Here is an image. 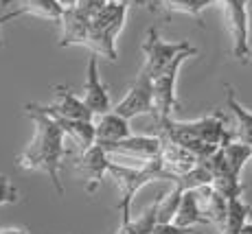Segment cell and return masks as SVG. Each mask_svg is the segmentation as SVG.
Listing matches in <instances>:
<instances>
[{
	"label": "cell",
	"mask_w": 252,
	"mask_h": 234,
	"mask_svg": "<svg viewBox=\"0 0 252 234\" xmlns=\"http://www.w3.org/2000/svg\"><path fill=\"white\" fill-rule=\"evenodd\" d=\"M158 158H160V164H162L164 173H167V182H173L176 177L193 171L202 162L191 149H187L184 145H178V143L167 140V138H162V149H160V155H158Z\"/></svg>",
	"instance_id": "obj_12"
},
{
	"label": "cell",
	"mask_w": 252,
	"mask_h": 234,
	"mask_svg": "<svg viewBox=\"0 0 252 234\" xmlns=\"http://www.w3.org/2000/svg\"><path fill=\"white\" fill-rule=\"evenodd\" d=\"M110 164H112L110 153L99 143H94L86 151L72 153V167H75L77 175L84 179V188L88 195H94L99 191V186L103 184V177L110 175Z\"/></svg>",
	"instance_id": "obj_8"
},
{
	"label": "cell",
	"mask_w": 252,
	"mask_h": 234,
	"mask_svg": "<svg viewBox=\"0 0 252 234\" xmlns=\"http://www.w3.org/2000/svg\"><path fill=\"white\" fill-rule=\"evenodd\" d=\"M173 223L180 228H195V226H208V219L204 217L200 208V202H197L195 188L191 191H184L180 206L176 210V217H173Z\"/></svg>",
	"instance_id": "obj_17"
},
{
	"label": "cell",
	"mask_w": 252,
	"mask_h": 234,
	"mask_svg": "<svg viewBox=\"0 0 252 234\" xmlns=\"http://www.w3.org/2000/svg\"><path fill=\"white\" fill-rule=\"evenodd\" d=\"M110 153V160L123 167H145L154 158L160 155L162 138L160 136H127V138L119 140L112 145H101Z\"/></svg>",
	"instance_id": "obj_4"
},
{
	"label": "cell",
	"mask_w": 252,
	"mask_h": 234,
	"mask_svg": "<svg viewBox=\"0 0 252 234\" xmlns=\"http://www.w3.org/2000/svg\"><path fill=\"white\" fill-rule=\"evenodd\" d=\"M221 151H224L230 171L237 175H241L246 162L252 160V145H246V143H241V140H232V143H228L226 147H221Z\"/></svg>",
	"instance_id": "obj_21"
},
{
	"label": "cell",
	"mask_w": 252,
	"mask_h": 234,
	"mask_svg": "<svg viewBox=\"0 0 252 234\" xmlns=\"http://www.w3.org/2000/svg\"><path fill=\"white\" fill-rule=\"evenodd\" d=\"M110 177L116 182L121 191V199H119V214H121V226L132 221V204L134 197L140 188H145L149 182H158V179H167L160 158H154L149 164L145 167H123V164H110Z\"/></svg>",
	"instance_id": "obj_3"
},
{
	"label": "cell",
	"mask_w": 252,
	"mask_h": 234,
	"mask_svg": "<svg viewBox=\"0 0 252 234\" xmlns=\"http://www.w3.org/2000/svg\"><path fill=\"white\" fill-rule=\"evenodd\" d=\"M27 116L35 123V138L27 145V149L18 155V167L24 171H40L44 173L55 191L64 195V184H62L60 171H62V160L68 155L66 149V136L62 127L51 118V116L42 114V112L33 110V107H24Z\"/></svg>",
	"instance_id": "obj_1"
},
{
	"label": "cell",
	"mask_w": 252,
	"mask_h": 234,
	"mask_svg": "<svg viewBox=\"0 0 252 234\" xmlns=\"http://www.w3.org/2000/svg\"><path fill=\"white\" fill-rule=\"evenodd\" d=\"M60 2H62V4H64V7H66V9H70V7H75V4H77V2H79V0H60Z\"/></svg>",
	"instance_id": "obj_25"
},
{
	"label": "cell",
	"mask_w": 252,
	"mask_h": 234,
	"mask_svg": "<svg viewBox=\"0 0 252 234\" xmlns=\"http://www.w3.org/2000/svg\"><path fill=\"white\" fill-rule=\"evenodd\" d=\"M94 134L99 145H112L119 140L132 136V127H129V118L121 116L119 112H108V114L94 116Z\"/></svg>",
	"instance_id": "obj_15"
},
{
	"label": "cell",
	"mask_w": 252,
	"mask_h": 234,
	"mask_svg": "<svg viewBox=\"0 0 252 234\" xmlns=\"http://www.w3.org/2000/svg\"><path fill=\"white\" fill-rule=\"evenodd\" d=\"M90 22L92 18L79 11L77 7L66 9L64 18H62V35H60V46H84L86 37L90 33Z\"/></svg>",
	"instance_id": "obj_14"
},
{
	"label": "cell",
	"mask_w": 252,
	"mask_h": 234,
	"mask_svg": "<svg viewBox=\"0 0 252 234\" xmlns=\"http://www.w3.org/2000/svg\"><path fill=\"white\" fill-rule=\"evenodd\" d=\"M0 234H27V230H22V228H7V230H0Z\"/></svg>",
	"instance_id": "obj_24"
},
{
	"label": "cell",
	"mask_w": 252,
	"mask_h": 234,
	"mask_svg": "<svg viewBox=\"0 0 252 234\" xmlns=\"http://www.w3.org/2000/svg\"><path fill=\"white\" fill-rule=\"evenodd\" d=\"M40 112H48V114H57L64 118H77V120H94V114L81 96H77L72 90L64 86H55V99L51 103H31Z\"/></svg>",
	"instance_id": "obj_11"
},
{
	"label": "cell",
	"mask_w": 252,
	"mask_h": 234,
	"mask_svg": "<svg viewBox=\"0 0 252 234\" xmlns=\"http://www.w3.org/2000/svg\"><path fill=\"white\" fill-rule=\"evenodd\" d=\"M9 2H13V0H0V4H9Z\"/></svg>",
	"instance_id": "obj_27"
},
{
	"label": "cell",
	"mask_w": 252,
	"mask_h": 234,
	"mask_svg": "<svg viewBox=\"0 0 252 234\" xmlns=\"http://www.w3.org/2000/svg\"><path fill=\"white\" fill-rule=\"evenodd\" d=\"M193 48H195L193 44H189L184 40L182 42H164V40H160L158 29L152 27L147 31L145 42H143V55H145L143 70L149 72L152 79H154V77L160 75V72L171 64L178 55H182V53H187V51H193Z\"/></svg>",
	"instance_id": "obj_7"
},
{
	"label": "cell",
	"mask_w": 252,
	"mask_h": 234,
	"mask_svg": "<svg viewBox=\"0 0 252 234\" xmlns=\"http://www.w3.org/2000/svg\"><path fill=\"white\" fill-rule=\"evenodd\" d=\"M81 99L86 101V105L90 107V112L94 116L108 114V112L114 110L108 88H105V84L101 81L99 57H96L94 53H90V57H88V68H86V86H84V96H81Z\"/></svg>",
	"instance_id": "obj_10"
},
{
	"label": "cell",
	"mask_w": 252,
	"mask_h": 234,
	"mask_svg": "<svg viewBox=\"0 0 252 234\" xmlns=\"http://www.w3.org/2000/svg\"><path fill=\"white\" fill-rule=\"evenodd\" d=\"M224 4L226 20H228L230 37H232V57L241 64L252 61V42H250V0H217Z\"/></svg>",
	"instance_id": "obj_5"
},
{
	"label": "cell",
	"mask_w": 252,
	"mask_h": 234,
	"mask_svg": "<svg viewBox=\"0 0 252 234\" xmlns=\"http://www.w3.org/2000/svg\"><path fill=\"white\" fill-rule=\"evenodd\" d=\"M213 2L217 0H156V9H162L164 13H184L200 20V13Z\"/></svg>",
	"instance_id": "obj_20"
},
{
	"label": "cell",
	"mask_w": 252,
	"mask_h": 234,
	"mask_svg": "<svg viewBox=\"0 0 252 234\" xmlns=\"http://www.w3.org/2000/svg\"><path fill=\"white\" fill-rule=\"evenodd\" d=\"M114 112H119L121 116L132 120L134 116H145L154 114L156 116V101H154V79L149 72H145L140 68L136 81L129 86L127 94L123 96V101L114 105Z\"/></svg>",
	"instance_id": "obj_9"
},
{
	"label": "cell",
	"mask_w": 252,
	"mask_h": 234,
	"mask_svg": "<svg viewBox=\"0 0 252 234\" xmlns=\"http://www.w3.org/2000/svg\"><path fill=\"white\" fill-rule=\"evenodd\" d=\"M18 199H20L18 188L13 186L4 175H0V206H2V204H16Z\"/></svg>",
	"instance_id": "obj_23"
},
{
	"label": "cell",
	"mask_w": 252,
	"mask_h": 234,
	"mask_svg": "<svg viewBox=\"0 0 252 234\" xmlns=\"http://www.w3.org/2000/svg\"><path fill=\"white\" fill-rule=\"evenodd\" d=\"M197 202H200V208L204 212V217L208 219V223H215L217 228L224 226L226 221V212H228V199L224 195H220L213 188V184H204V186L195 188Z\"/></svg>",
	"instance_id": "obj_16"
},
{
	"label": "cell",
	"mask_w": 252,
	"mask_h": 234,
	"mask_svg": "<svg viewBox=\"0 0 252 234\" xmlns=\"http://www.w3.org/2000/svg\"><path fill=\"white\" fill-rule=\"evenodd\" d=\"M226 107H228L232 112V116H235L237 140H241V143H246V145H252V112L246 110V107L237 101L235 90H232V86H228V84H226Z\"/></svg>",
	"instance_id": "obj_18"
},
{
	"label": "cell",
	"mask_w": 252,
	"mask_h": 234,
	"mask_svg": "<svg viewBox=\"0 0 252 234\" xmlns=\"http://www.w3.org/2000/svg\"><path fill=\"white\" fill-rule=\"evenodd\" d=\"M129 4L123 0H108L99 11L92 16L90 33L84 46L90 48L96 57H105L108 61H116V35L121 33L127 18Z\"/></svg>",
	"instance_id": "obj_2"
},
{
	"label": "cell",
	"mask_w": 252,
	"mask_h": 234,
	"mask_svg": "<svg viewBox=\"0 0 252 234\" xmlns=\"http://www.w3.org/2000/svg\"><path fill=\"white\" fill-rule=\"evenodd\" d=\"M213 188H215L220 195H224L226 199H235V197H241L246 191V186L241 184V175H235V173H221V175H215L213 177Z\"/></svg>",
	"instance_id": "obj_22"
},
{
	"label": "cell",
	"mask_w": 252,
	"mask_h": 234,
	"mask_svg": "<svg viewBox=\"0 0 252 234\" xmlns=\"http://www.w3.org/2000/svg\"><path fill=\"white\" fill-rule=\"evenodd\" d=\"M252 214V208L241 197L228 199V212H226V221L220 228L221 234H239L241 228L248 223V217Z\"/></svg>",
	"instance_id": "obj_19"
},
{
	"label": "cell",
	"mask_w": 252,
	"mask_h": 234,
	"mask_svg": "<svg viewBox=\"0 0 252 234\" xmlns=\"http://www.w3.org/2000/svg\"><path fill=\"white\" fill-rule=\"evenodd\" d=\"M239 234H252V221L246 223V226L241 228V232H239Z\"/></svg>",
	"instance_id": "obj_26"
},
{
	"label": "cell",
	"mask_w": 252,
	"mask_h": 234,
	"mask_svg": "<svg viewBox=\"0 0 252 234\" xmlns=\"http://www.w3.org/2000/svg\"><path fill=\"white\" fill-rule=\"evenodd\" d=\"M66 13V7L60 2V0H18V9L7 16L0 18V24L16 20V18L22 16H33V18H42V20L48 22H62Z\"/></svg>",
	"instance_id": "obj_13"
},
{
	"label": "cell",
	"mask_w": 252,
	"mask_h": 234,
	"mask_svg": "<svg viewBox=\"0 0 252 234\" xmlns=\"http://www.w3.org/2000/svg\"><path fill=\"white\" fill-rule=\"evenodd\" d=\"M197 48L193 51H187L182 55H178L176 59L171 61L160 75L154 77V101H156V120L160 118H169V116L176 112L178 96H176V84H178V72H180L182 64L189 59V57H195Z\"/></svg>",
	"instance_id": "obj_6"
}]
</instances>
